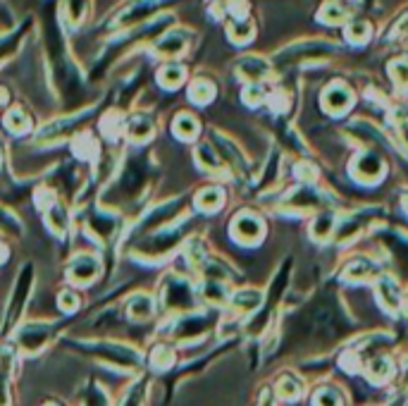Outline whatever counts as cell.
<instances>
[{"label": "cell", "mask_w": 408, "mask_h": 406, "mask_svg": "<svg viewBox=\"0 0 408 406\" xmlns=\"http://www.w3.org/2000/svg\"><path fill=\"white\" fill-rule=\"evenodd\" d=\"M332 230H334V215L327 211V213H320L318 218L313 220V225H311V234H313V239H318V241H327L332 237Z\"/></svg>", "instance_id": "ac0fdd59"}, {"label": "cell", "mask_w": 408, "mask_h": 406, "mask_svg": "<svg viewBox=\"0 0 408 406\" xmlns=\"http://www.w3.org/2000/svg\"><path fill=\"white\" fill-rule=\"evenodd\" d=\"M243 101L246 103H260L263 101V89L258 87V84H251V87L246 89V94H243Z\"/></svg>", "instance_id": "f35d334b"}, {"label": "cell", "mask_w": 408, "mask_h": 406, "mask_svg": "<svg viewBox=\"0 0 408 406\" xmlns=\"http://www.w3.org/2000/svg\"><path fill=\"white\" fill-rule=\"evenodd\" d=\"M8 127L12 129V132H17V134H22V132H26V129L31 127L29 124V117H26V113L24 110H12V113L8 115Z\"/></svg>", "instance_id": "f546056e"}, {"label": "cell", "mask_w": 408, "mask_h": 406, "mask_svg": "<svg viewBox=\"0 0 408 406\" xmlns=\"http://www.w3.org/2000/svg\"><path fill=\"white\" fill-rule=\"evenodd\" d=\"M196 132H199V122H196L192 115L182 113L175 120V134L180 136V139H194Z\"/></svg>", "instance_id": "cb8c5ba5"}, {"label": "cell", "mask_w": 408, "mask_h": 406, "mask_svg": "<svg viewBox=\"0 0 408 406\" xmlns=\"http://www.w3.org/2000/svg\"><path fill=\"white\" fill-rule=\"evenodd\" d=\"M162 299H165V306L172 311H187L194 306V292L189 287L187 280L177 278V275H170L165 280V287H162Z\"/></svg>", "instance_id": "7a4b0ae2"}, {"label": "cell", "mask_w": 408, "mask_h": 406, "mask_svg": "<svg viewBox=\"0 0 408 406\" xmlns=\"http://www.w3.org/2000/svg\"><path fill=\"white\" fill-rule=\"evenodd\" d=\"M87 406H110L108 404V395L101 390V388H91V392H89V399H87Z\"/></svg>", "instance_id": "8d00e7d4"}, {"label": "cell", "mask_w": 408, "mask_h": 406, "mask_svg": "<svg viewBox=\"0 0 408 406\" xmlns=\"http://www.w3.org/2000/svg\"><path fill=\"white\" fill-rule=\"evenodd\" d=\"M315 406H341V395L332 388L320 390L315 395Z\"/></svg>", "instance_id": "1f68e13d"}, {"label": "cell", "mask_w": 408, "mask_h": 406, "mask_svg": "<svg viewBox=\"0 0 408 406\" xmlns=\"http://www.w3.org/2000/svg\"><path fill=\"white\" fill-rule=\"evenodd\" d=\"M127 134L134 143H146L153 136V122L146 115H134L127 124Z\"/></svg>", "instance_id": "8fae6325"}, {"label": "cell", "mask_w": 408, "mask_h": 406, "mask_svg": "<svg viewBox=\"0 0 408 406\" xmlns=\"http://www.w3.org/2000/svg\"><path fill=\"white\" fill-rule=\"evenodd\" d=\"M150 5H136V8H129V10H124L120 17H117V27H122V29H129V27H134L139 19L143 17H148L153 10H148Z\"/></svg>", "instance_id": "ffe728a7"}, {"label": "cell", "mask_w": 408, "mask_h": 406, "mask_svg": "<svg viewBox=\"0 0 408 406\" xmlns=\"http://www.w3.org/2000/svg\"><path fill=\"white\" fill-rule=\"evenodd\" d=\"M213 96H215V89H213V84L210 82H194V87L192 91H189V98H192L194 103H199V106H206V103L213 101Z\"/></svg>", "instance_id": "d4e9b609"}, {"label": "cell", "mask_w": 408, "mask_h": 406, "mask_svg": "<svg viewBox=\"0 0 408 406\" xmlns=\"http://www.w3.org/2000/svg\"><path fill=\"white\" fill-rule=\"evenodd\" d=\"M170 363H172V351L167 346H158L153 351V366L155 368H170Z\"/></svg>", "instance_id": "e575fe53"}, {"label": "cell", "mask_w": 408, "mask_h": 406, "mask_svg": "<svg viewBox=\"0 0 408 406\" xmlns=\"http://www.w3.org/2000/svg\"><path fill=\"white\" fill-rule=\"evenodd\" d=\"M57 301H60V309H62L65 313H72V311L77 309V304H79V301H77V294H72V292H62V294H60V299H57Z\"/></svg>", "instance_id": "74e56055"}, {"label": "cell", "mask_w": 408, "mask_h": 406, "mask_svg": "<svg viewBox=\"0 0 408 406\" xmlns=\"http://www.w3.org/2000/svg\"><path fill=\"white\" fill-rule=\"evenodd\" d=\"M127 313L134 320H148L153 316V299L146 297V294H134L127 304Z\"/></svg>", "instance_id": "9a60e30c"}, {"label": "cell", "mask_w": 408, "mask_h": 406, "mask_svg": "<svg viewBox=\"0 0 408 406\" xmlns=\"http://www.w3.org/2000/svg\"><path fill=\"white\" fill-rule=\"evenodd\" d=\"M353 177H356L358 182H377L382 180L385 175V163L380 158L377 153H373V150H365V153H360L356 160H353Z\"/></svg>", "instance_id": "3957f363"}, {"label": "cell", "mask_w": 408, "mask_h": 406, "mask_svg": "<svg viewBox=\"0 0 408 406\" xmlns=\"http://www.w3.org/2000/svg\"><path fill=\"white\" fill-rule=\"evenodd\" d=\"M236 72H239L243 79L255 82L268 75V65H265V60H260V57H243L239 62V67H236Z\"/></svg>", "instance_id": "2e32d148"}, {"label": "cell", "mask_w": 408, "mask_h": 406, "mask_svg": "<svg viewBox=\"0 0 408 406\" xmlns=\"http://www.w3.org/2000/svg\"><path fill=\"white\" fill-rule=\"evenodd\" d=\"M91 351H96V356L103 358L105 363L115 366V368H122V371H129V368H136V366H139L136 351L129 349V346H122V344H113V342L94 344Z\"/></svg>", "instance_id": "6da1fadb"}, {"label": "cell", "mask_w": 408, "mask_h": 406, "mask_svg": "<svg viewBox=\"0 0 408 406\" xmlns=\"http://www.w3.org/2000/svg\"><path fill=\"white\" fill-rule=\"evenodd\" d=\"M217 148H220L222 153V160H229V165H232L239 175H246V160H243V155L239 153V148H236V143L227 141L225 136H217Z\"/></svg>", "instance_id": "4fadbf2b"}, {"label": "cell", "mask_w": 408, "mask_h": 406, "mask_svg": "<svg viewBox=\"0 0 408 406\" xmlns=\"http://www.w3.org/2000/svg\"><path fill=\"white\" fill-rule=\"evenodd\" d=\"M210 327V320L206 316H199V313H194V316H184L180 323H177V330L175 335L177 339H189V337H199L203 335Z\"/></svg>", "instance_id": "9c48e42d"}, {"label": "cell", "mask_w": 408, "mask_h": 406, "mask_svg": "<svg viewBox=\"0 0 408 406\" xmlns=\"http://www.w3.org/2000/svg\"><path fill=\"white\" fill-rule=\"evenodd\" d=\"M348 41H353V43H363L368 36H370V27H368L365 22H356V24H351L348 27Z\"/></svg>", "instance_id": "836d02e7"}, {"label": "cell", "mask_w": 408, "mask_h": 406, "mask_svg": "<svg viewBox=\"0 0 408 406\" xmlns=\"http://www.w3.org/2000/svg\"><path fill=\"white\" fill-rule=\"evenodd\" d=\"M301 383L296 380L294 375H285V378H280V383H277V392L285 399H299L301 397Z\"/></svg>", "instance_id": "4316f807"}, {"label": "cell", "mask_w": 408, "mask_h": 406, "mask_svg": "<svg viewBox=\"0 0 408 406\" xmlns=\"http://www.w3.org/2000/svg\"><path fill=\"white\" fill-rule=\"evenodd\" d=\"M229 36H232V41L243 43V41H248V38L253 36V27H251V24H246V22H232V24H229Z\"/></svg>", "instance_id": "4dcf8cb0"}, {"label": "cell", "mask_w": 408, "mask_h": 406, "mask_svg": "<svg viewBox=\"0 0 408 406\" xmlns=\"http://www.w3.org/2000/svg\"><path fill=\"white\" fill-rule=\"evenodd\" d=\"M406 304H408V299H406Z\"/></svg>", "instance_id": "7bdbcfd3"}, {"label": "cell", "mask_w": 408, "mask_h": 406, "mask_svg": "<svg viewBox=\"0 0 408 406\" xmlns=\"http://www.w3.org/2000/svg\"><path fill=\"white\" fill-rule=\"evenodd\" d=\"M222 201H225V196L217 187H208L203 189V192L196 196V203L203 208V211H217V208L222 206Z\"/></svg>", "instance_id": "d6986e66"}, {"label": "cell", "mask_w": 408, "mask_h": 406, "mask_svg": "<svg viewBox=\"0 0 408 406\" xmlns=\"http://www.w3.org/2000/svg\"><path fill=\"white\" fill-rule=\"evenodd\" d=\"M320 203H322L320 194L315 192L311 185L296 189V192L287 199V206H292V208H315V206H320Z\"/></svg>", "instance_id": "5bb4252c"}, {"label": "cell", "mask_w": 408, "mask_h": 406, "mask_svg": "<svg viewBox=\"0 0 408 406\" xmlns=\"http://www.w3.org/2000/svg\"><path fill=\"white\" fill-rule=\"evenodd\" d=\"M392 77L394 82L399 84V87H404V84H408V60H397L392 65Z\"/></svg>", "instance_id": "d590c367"}, {"label": "cell", "mask_w": 408, "mask_h": 406, "mask_svg": "<svg viewBox=\"0 0 408 406\" xmlns=\"http://www.w3.org/2000/svg\"><path fill=\"white\" fill-rule=\"evenodd\" d=\"M373 275H377V263L370 260V258H365V256L353 258L344 270V278L346 280H356V282H358V280L373 278Z\"/></svg>", "instance_id": "7c38bea8"}, {"label": "cell", "mask_w": 408, "mask_h": 406, "mask_svg": "<svg viewBox=\"0 0 408 406\" xmlns=\"http://www.w3.org/2000/svg\"><path fill=\"white\" fill-rule=\"evenodd\" d=\"M22 34H24V31H19V34H12V36L0 41V62H5L10 55L17 53V50H19L17 45H19V41H22Z\"/></svg>", "instance_id": "f1b7e54d"}, {"label": "cell", "mask_w": 408, "mask_h": 406, "mask_svg": "<svg viewBox=\"0 0 408 406\" xmlns=\"http://www.w3.org/2000/svg\"><path fill=\"white\" fill-rule=\"evenodd\" d=\"M392 375V361L385 356L373 358L370 366H368V378L375 380V383H385L387 378Z\"/></svg>", "instance_id": "7402d4cb"}, {"label": "cell", "mask_w": 408, "mask_h": 406, "mask_svg": "<svg viewBox=\"0 0 408 406\" xmlns=\"http://www.w3.org/2000/svg\"><path fill=\"white\" fill-rule=\"evenodd\" d=\"M187 48V36L182 31H170V34L158 41V53L160 55H180Z\"/></svg>", "instance_id": "e0dca14e"}, {"label": "cell", "mask_w": 408, "mask_h": 406, "mask_svg": "<svg viewBox=\"0 0 408 406\" xmlns=\"http://www.w3.org/2000/svg\"><path fill=\"white\" fill-rule=\"evenodd\" d=\"M404 203H406V211H408V194H406V201Z\"/></svg>", "instance_id": "b9f144b4"}, {"label": "cell", "mask_w": 408, "mask_h": 406, "mask_svg": "<svg viewBox=\"0 0 408 406\" xmlns=\"http://www.w3.org/2000/svg\"><path fill=\"white\" fill-rule=\"evenodd\" d=\"M377 297L380 301L385 304L387 311H397L401 306V290H399V282L390 275H385V278H380L377 282Z\"/></svg>", "instance_id": "30bf717a"}, {"label": "cell", "mask_w": 408, "mask_h": 406, "mask_svg": "<svg viewBox=\"0 0 408 406\" xmlns=\"http://www.w3.org/2000/svg\"><path fill=\"white\" fill-rule=\"evenodd\" d=\"M5 258H8V248H5V244L0 241V263H3Z\"/></svg>", "instance_id": "60d3db41"}, {"label": "cell", "mask_w": 408, "mask_h": 406, "mask_svg": "<svg viewBox=\"0 0 408 406\" xmlns=\"http://www.w3.org/2000/svg\"><path fill=\"white\" fill-rule=\"evenodd\" d=\"M322 103H325V108L330 110V113H344V110L353 103V96L346 87L334 84V87H330L325 94H322Z\"/></svg>", "instance_id": "ba28073f"}, {"label": "cell", "mask_w": 408, "mask_h": 406, "mask_svg": "<svg viewBox=\"0 0 408 406\" xmlns=\"http://www.w3.org/2000/svg\"><path fill=\"white\" fill-rule=\"evenodd\" d=\"M10 353L3 356V363H0V406H10V395H8V383H10Z\"/></svg>", "instance_id": "484cf974"}, {"label": "cell", "mask_w": 408, "mask_h": 406, "mask_svg": "<svg viewBox=\"0 0 408 406\" xmlns=\"http://www.w3.org/2000/svg\"><path fill=\"white\" fill-rule=\"evenodd\" d=\"M330 43H301V45H292V48H287L285 53L277 55V65L282 67H287V65H292L296 60H304V57H318V55H325L330 53Z\"/></svg>", "instance_id": "5b68a950"}, {"label": "cell", "mask_w": 408, "mask_h": 406, "mask_svg": "<svg viewBox=\"0 0 408 406\" xmlns=\"http://www.w3.org/2000/svg\"><path fill=\"white\" fill-rule=\"evenodd\" d=\"M158 82L167 89L180 87V84L184 82V67H180V65H165V67L158 72Z\"/></svg>", "instance_id": "44dd1931"}, {"label": "cell", "mask_w": 408, "mask_h": 406, "mask_svg": "<svg viewBox=\"0 0 408 406\" xmlns=\"http://www.w3.org/2000/svg\"><path fill=\"white\" fill-rule=\"evenodd\" d=\"M260 406H275V399H272V395H270V390L263 392V397H260Z\"/></svg>", "instance_id": "ab89813d"}, {"label": "cell", "mask_w": 408, "mask_h": 406, "mask_svg": "<svg viewBox=\"0 0 408 406\" xmlns=\"http://www.w3.org/2000/svg\"><path fill=\"white\" fill-rule=\"evenodd\" d=\"M98 270H101V265H98L96 256H77L70 265V280L79 285L91 282V280H96Z\"/></svg>", "instance_id": "52a82bcc"}, {"label": "cell", "mask_w": 408, "mask_h": 406, "mask_svg": "<svg viewBox=\"0 0 408 406\" xmlns=\"http://www.w3.org/2000/svg\"><path fill=\"white\" fill-rule=\"evenodd\" d=\"M260 306V294L258 292H239L234 294V309L239 313H251Z\"/></svg>", "instance_id": "603a6c76"}, {"label": "cell", "mask_w": 408, "mask_h": 406, "mask_svg": "<svg viewBox=\"0 0 408 406\" xmlns=\"http://www.w3.org/2000/svg\"><path fill=\"white\" fill-rule=\"evenodd\" d=\"M232 234L239 241H243V244H253V241L263 237V222L251 213H241L239 218H234Z\"/></svg>", "instance_id": "8992f818"}, {"label": "cell", "mask_w": 408, "mask_h": 406, "mask_svg": "<svg viewBox=\"0 0 408 406\" xmlns=\"http://www.w3.org/2000/svg\"><path fill=\"white\" fill-rule=\"evenodd\" d=\"M196 160H199L201 165L208 168V170H220L222 168V158L217 153H213V148H210V146L196 148Z\"/></svg>", "instance_id": "83f0119b"}, {"label": "cell", "mask_w": 408, "mask_h": 406, "mask_svg": "<svg viewBox=\"0 0 408 406\" xmlns=\"http://www.w3.org/2000/svg\"><path fill=\"white\" fill-rule=\"evenodd\" d=\"M53 332V325H45V323H31L26 325L22 332H19V346L26 351V353H36L43 349V344L48 342Z\"/></svg>", "instance_id": "277c9868"}, {"label": "cell", "mask_w": 408, "mask_h": 406, "mask_svg": "<svg viewBox=\"0 0 408 406\" xmlns=\"http://www.w3.org/2000/svg\"><path fill=\"white\" fill-rule=\"evenodd\" d=\"M320 17L325 19V22L337 24V22H344V19L348 17V10H344V5H327Z\"/></svg>", "instance_id": "d6a6232c"}]
</instances>
